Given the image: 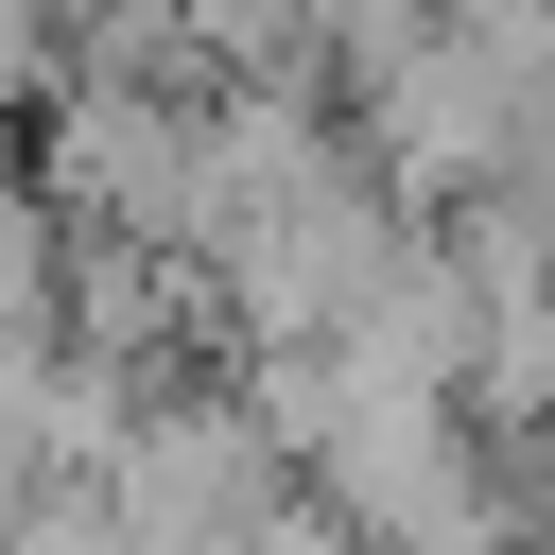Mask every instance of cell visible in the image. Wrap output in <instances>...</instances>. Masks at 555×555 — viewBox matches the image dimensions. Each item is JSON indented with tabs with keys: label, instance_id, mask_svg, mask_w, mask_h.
Wrapping results in <instances>:
<instances>
[{
	"label": "cell",
	"instance_id": "1",
	"mask_svg": "<svg viewBox=\"0 0 555 555\" xmlns=\"http://www.w3.org/2000/svg\"><path fill=\"white\" fill-rule=\"evenodd\" d=\"M52 278H69V225L35 208V173H0V347H52Z\"/></svg>",
	"mask_w": 555,
	"mask_h": 555
}]
</instances>
